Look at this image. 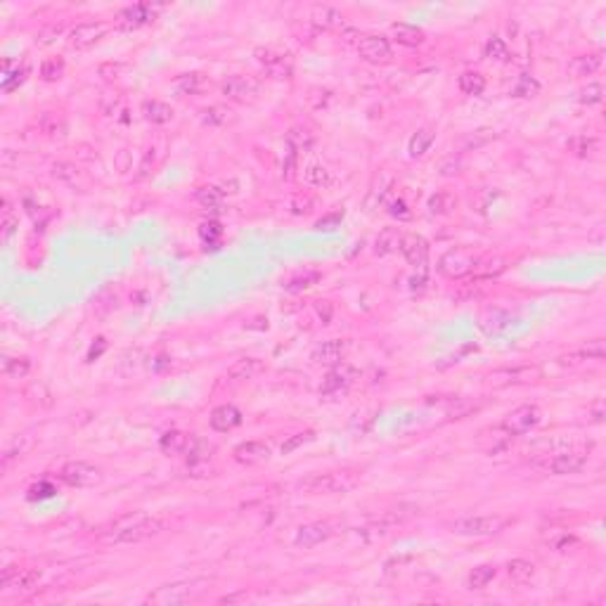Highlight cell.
Here are the masks:
<instances>
[{
	"label": "cell",
	"instance_id": "6da1fadb",
	"mask_svg": "<svg viewBox=\"0 0 606 606\" xmlns=\"http://www.w3.org/2000/svg\"><path fill=\"white\" fill-rule=\"evenodd\" d=\"M166 531V521L159 517H152L147 512H136L121 517L105 531V540L114 544H136Z\"/></svg>",
	"mask_w": 606,
	"mask_h": 606
},
{
	"label": "cell",
	"instance_id": "7a4b0ae2",
	"mask_svg": "<svg viewBox=\"0 0 606 606\" xmlns=\"http://www.w3.org/2000/svg\"><path fill=\"white\" fill-rule=\"evenodd\" d=\"M211 580L209 578H192V580H180V583H171V585H161L159 590L152 592L150 597L145 599L147 604L154 606H178V604H187L194 602L197 597H201L206 592Z\"/></svg>",
	"mask_w": 606,
	"mask_h": 606
},
{
	"label": "cell",
	"instance_id": "3957f363",
	"mask_svg": "<svg viewBox=\"0 0 606 606\" xmlns=\"http://www.w3.org/2000/svg\"><path fill=\"white\" fill-rule=\"evenodd\" d=\"M358 483H360V471L339 469V471H327V474L310 476V479L298 483V488L308 495H336V493L353 491Z\"/></svg>",
	"mask_w": 606,
	"mask_h": 606
},
{
	"label": "cell",
	"instance_id": "277c9868",
	"mask_svg": "<svg viewBox=\"0 0 606 606\" xmlns=\"http://www.w3.org/2000/svg\"><path fill=\"white\" fill-rule=\"evenodd\" d=\"M510 524V519L498 517V514H469V517H460L450 524V531L457 535H498L500 531H505V526Z\"/></svg>",
	"mask_w": 606,
	"mask_h": 606
},
{
	"label": "cell",
	"instance_id": "5b68a950",
	"mask_svg": "<svg viewBox=\"0 0 606 606\" xmlns=\"http://www.w3.org/2000/svg\"><path fill=\"white\" fill-rule=\"evenodd\" d=\"M254 57H256V62L261 64V69L270 78L287 81V78L294 76V59L289 52H282L273 45H266V48H256Z\"/></svg>",
	"mask_w": 606,
	"mask_h": 606
},
{
	"label": "cell",
	"instance_id": "8992f818",
	"mask_svg": "<svg viewBox=\"0 0 606 606\" xmlns=\"http://www.w3.org/2000/svg\"><path fill=\"white\" fill-rule=\"evenodd\" d=\"M479 261H481V256H476L474 251H469V249H450L448 254L440 259L438 270L450 280H464V277H471V273L476 270Z\"/></svg>",
	"mask_w": 606,
	"mask_h": 606
},
{
	"label": "cell",
	"instance_id": "52a82bcc",
	"mask_svg": "<svg viewBox=\"0 0 606 606\" xmlns=\"http://www.w3.org/2000/svg\"><path fill=\"white\" fill-rule=\"evenodd\" d=\"M59 479L69 488H93L102 481V469L85 460H73L59 469Z\"/></svg>",
	"mask_w": 606,
	"mask_h": 606
},
{
	"label": "cell",
	"instance_id": "ba28073f",
	"mask_svg": "<svg viewBox=\"0 0 606 606\" xmlns=\"http://www.w3.org/2000/svg\"><path fill=\"white\" fill-rule=\"evenodd\" d=\"M540 419H542V412L538 405H519V407H514L510 414H505L500 426L514 438V436H524L531 428H535L540 424Z\"/></svg>",
	"mask_w": 606,
	"mask_h": 606
},
{
	"label": "cell",
	"instance_id": "9c48e42d",
	"mask_svg": "<svg viewBox=\"0 0 606 606\" xmlns=\"http://www.w3.org/2000/svg\"><path fill=\"white\" fill-rule=\"evenodd\" d=\"M109 24L107 22H83L78 27H73L69 36H66V45L71 50H88L93 48L97 41H102L109 34Z\"/></svg>",
	"mask_w": 606,
	"mask_h": 606
},
{
	"label": "cell",
	"instance_id": "30bf717a",
	"mask_svg": "<svg viewBox=\"0 0 606 606\" xmlns=\"http://www.w3.org/2000/svg\"><path fill=\"white\" fill-rule=\"evenodd\" d=\"M159 10H161V5H152V3L128 5V8H124L116 15V27L124 29V31H136V29L145 27V24L154 22Z\"/></svg>",
	"mask_w": 606,
	"mask_h": 606
},
{
	"label": "cell",
	"instance_id": "8fae6325",
	"mask_svg": "<svg viewBox=\"0 0 606 606\" xmlns=\"http://www.w3.org/2000/svg\"><path fill=\"white\" fill-rule=\"evenodd\" d=\"M259 90H261V83L251 76H244V73H232V76H228L223 81V95L232 102H240V105L254 102Z\"/></svg>",
	"mask_w": 606,
	"mask_h": 606
},
{
	"label": "cell",
	"instance_id": "7c38bea8",
	"mask_svg": "<svg viewBox=\"0 0 606 606\" xmlns=\"http://www.w3.org/2000/svg\"><path fill=\"white\" fill-rule=\"evenodd\" d=\"M358 55L370 64H387L394 57L391 50V41L382 34H370L358 43Z\"/></svg>",
	"mask_w": 606,
	"mask_h": 606
},
{
	"label": "cell",
	"instance_id": "4fadbf2b",
	"mask_svg": "<svg viewBox=\"0 0 606 606\" xmlns=\"http://www.w3.org/2000/svg\"><path fill=\"white\" fill-rule=\"evenodd\" d=\"M585 464H587L585 450H564V452H556L552 460L544 462V469L552 471L556 476H568V474H578Z\"/></svg>",
	"mask_w": 606,
	"mask_h": 606
},
{
	"label": "cell",
	"instance_id": "5bb4252c",
	"mask_svg": "<svg viewBox=\"0 0 606 606\" xmlns=\"http://www.w3.org/2000/svg\"><path fill=\"white\" fill-rule=\"evenodd\" d=\"M332 535H334V528L327 521L305 524L296 531V535H294V544L301 549H313V547H317V544L327 542Z\"/></svg>",
	"mask_w": 606,
	"mask_h": 606
},
{
	"label": "cell",
	"instance_id": "9a60e30c",
	"mask_svg": "<svg viewBox=\"0 0 606 606\" xmlns=\"http://www.w3.org/2000/svg\"><path fill=\"white\" fill-rule=\"evenodd\" d=\"M353 379H356V370H353L351 365H346V363L336 365L334 370H329L327 375H324L322 384H320V394L322 396L344 394V391L353 384Z\"/></svg>",
	"mask_w": 606,
	"mask_h": 606
},
{
	"label": "cell",
	"instance_id": "2e32d148",
	"mask_svg": "<svg viewBox=\"0 0 606 606\" xmlns=\"http://www.w3.org/2000/svg\"><path fill=\"white\" fill-rule=\"evenodd\" d=\"M540 377V370L531 365H519V367H505L491 375L493 387H517V384H528L535 382Z\"/></svg>",
	"mask_w": 606,
	"mask_h": 606
},
{
	"label": "cell",
	"instance_id": "e0dca14e",
	"mask_svg": "<svg viewBox=\"0 0 606 606\" xmlns=\"http://www.w3.org/2000/svg\"><path fill=\"white\" fill-rule=\"evenodd\" d=\"M270 455H273V450L266 440H247V443H240L232 450V457L240 464H244V467H256V464L268 462Z\"/></svg>",
	"mask_w": 606,
	"mask_h": 606
},
{
	"label": "cell",
	"instance_id": "ac0fdd59",
	"mask_svg": "<svg viewBox=\"0 0 606 606\" xmlns=\"http://www.w3.org/2000/svg\"><path fill=\"white\" fill-rule=\"evenodd\" d=\"M401 254L405 256V261L414 268H424L428 261V242L421 235H414V232H407V235L401 237V244H398Z\"/></svg>",
	"mask_w": 606,
	"mask_h": 606
},
{
	"label": "cell",
	"instance_id": "d6986e66",
	"mask_svg": "<svg viewBox=\"0 0 606 606\" xmlns=\"http://www.w3.org/2000/svg\"><path fill=\"white\" fill-rule=\"evenodd\" d=\"M391 187H394V175H391L387 168H382L375 175V180H372V185H370V192H367V197H365V211L375 213L379 206H384Z\"/></svg>",
	"mask_w": 606,
	"mask_h": 606
},
{
	"label": "cell",
	"instance_id": "ffe728a7",
	"mask_svg": "<svg viewBox=\"0 0 606 606\" xmlns=\"http://www.w3.org/2000/svg\"><path fill=\"white\" fill-rule=\"evenodd\" d=\"M512 324H514V315L505 308H486V310H481V315H479L481 332L488 336H498L502 332H507Z\"/></svg>",
	"mask_w": 606,
	"mask_h": 606
},
{
	"label": "cell",
	"instance_id": "44dd1931",
	"mask_svg": "<svg viewBox=\"0 0 606 606\" xmlns=\"http://www.w3.org/2000/svg\"><path fill=\"white\" fill-rule=\"evenodd\" d=\"M240 424H242V410L230 405V403L228 405H218L209 417V426L220 433H228Z\"/></svg>",
	"mask_w": 606,
	"mask_h": 606
},
{
	"label": "cell",
	"instance_id": "7402d4cb",
	"mask_svg": "<svg viewBox=\"0 0 606 606\" xmlns=\"http://www.w3.org/2000/svg\"><path fill=\"white\" fill-rule=\"evenodd\" d=\"M348 351V341L346 339H329L322 341L320 346L313 351V363L317 365H336L341 363Z\"/></svg>",
	"mask_w": 606,
	"mask_h": 606
},
{
	"label": "cell",
	"instance_id": "603a6c76",
	"mask_svg": "<svg viewBox=\"0 0 606 606\" xmlns=\"http://www.w3.org/2000/svg\"><path fill=\"white\" fill-rule=\"evenodd\" d=\"M171 88L175 90V95H178V97L199 95V93H204V90L209 88V78H206L204 73H199V71L180 73V76L171 83Z\"/></svg>",
	"mask_w": 606,
	"mask_h": 606
},
{
	"label": "cell",
	"instance_id": "cb8c5ba5",
	"mask_svg": "<svg viewBox=\"0 0 606 606\" xmlns=\"http://www.w3.org/2000/svg\"><path fill=\"white\" fill-rule=\"evenodd\" d=\"M604 64V55L602 52H587V55H578V57L571 59V64H568V73H571L573 78H583V76H592V73H597L599 69H602Z\"/></svg>",
	"mask_w": 606,
	"mask_h": 606
},
{
	"label": "cell",
	"instance_id": "d4e9b609",
	"mask_svg": "<svg viewBox=\"0 0 606 606\" xmlns=\"http://www.w3.org/2000/svg\"><path fill=\"white\" fill-rule=\"evenodd\" d=\"M266 372V363L261 358H242L228 370V377L232 382H249Z\"/></svg>",
	"mask_w": 606,
	"mask_h": 606
},
{
	"label": "cell",
	"instance_id": "484cf974",
	"mask_svg": "<svg viewBox=\"0 0 606 606\" xmlns=\"http://www.w3.org/2000/svg\"><path fill=\"white\" fill-rule=\"evenodd\" d=\"M310 22L320 31H334V29H339L344 24V15L336 8H329V5H317L310 12Z\"/></svg>",
	"mask_w": 606,
	"mask_h": 606
},
{
	"label": "cell",
	"instance_id": "4316f807",
	"mask_svg": "<svg viewBox=\"0 0 606 606\" xmlns=\"http://www.w3.org/2000/svg\"><path fill=\"white\" fill-rule=\"evenodd\" d=\"M189 443H192L189 433L178 431V428H171V431L164 433L161 440H159V448H161V452H166V455H185Z\"/></svg>",
	"mask_w": 606,
	"mask_h": 606
},
{
	"label": "cell",
	"instance_id": "83f0119b",
	"mask_svg": "<svg viewBox=\"0 0 606 606\" xmlns=\"http://www.w3.org/2000/svg\"><path fill=\"white\" fill-rule=\"evenodd\" d=\"M391 36L405 48H417L426 41V34L421 31L419 27H414V24H405V22L394 24V27H391Z\"/></svg>",
	"mask_w": 606,
	"mask_h": 606
},
{
	"label": "cell",
	"instance_id": "f1b7e54d",
	"mask_svg": "<svg viewBox=\"0 0 606 606\" xmlns=\"http://www.w3.org/2000/svg\"><path fill=\"white\" fill-rule=\"evenodd\" d=\"M426 209L431 216H450V213L457 209V197L452 192H448V189H440V192L428 197Z\"/></svg>",
	"mask_w": 606,
	"mask_h": 606
},
{
	"label": "cell",
	"instance_id": "f546056e",
	"mask_svg": "<svg viewBox=\"0 0 606 606\" xmlns=\"http://www.w3.org/2000/svg\"><path fill=\"white\" fill-rule=\"evenodd\" d=\"M143 116L150 124L154 126H164L173 119V109H171L166 102L161 100H145L143 102Z\"/></svg>",
	"mask_w": 606,
	"mask_h": 606
},
{
	"label": "cell",
	"instance_id": "4dcf8cb0",
	"mask_svg": "<svg viewBox=\"0 0 606 606\" xmlns=\"http://www.w3.org/2000/svg\"><path fill=\"white\" fill-rule=\"evenodd\" d=\"M505 268H507V261L500 259V256H495V259H481L476 270L471 273V280H474V282H486V280H493L505 273Z\"/></svg>",
	"mask_w": 606,
	"mask_h": 606
},
{
	"label": "cell",
	"instance_id": "1f68e13d",
	"mask_svg": "<svg viewBox=\"0 0 606 606\" xmlns=\"http://www.w3.org/2000/svg\"><path fill=\"white\" fill-rule=\"evenodd\" d=\"M41 131L48 138L59 140L66 136V119L62 112H45L41 116Z\"/></svg>",
	"mask_w": 606,
	"mask_h": 606
},
{
	"label": "cell",
	"instance_id": "d6a6232c",
	"mask_svg": "<svg viewBox=\"0 0 606 606\" xmlns=\"http://www.w3.org/2000/svg\"><path fill=\"white\" fill-rule=\"evenodd\" d=\"M510 440H512V436L500 424L493 426V428H486V431H481V436H479V443L488 452H498L502 448H507V443H510Z\"/></svg>",
	"mask_w": 606,
	"mask_h": 606
},
{
	"label": "cell",
	"instance_id": "836d02e7",
	"mask_svg": "<svg viewBox=\"0 0 606 606\" xmlns=\"http://www.w3.org/2000/svg\"><path fill=\"white\" fill-rule=\"evenodd\" d=\"M0 370H3V375L8 379H24L31 372V360L20 356H3Z\"/></svg>",
	"mask_w": 606,
	"mask_h": 606
},
{
	"label": "cell",
	"instance_id": "e575fe53",
	"mask_svg": "<svg viewBox=\"0 0 606 606\" xmlns=\"http://www.w3.org/2000/svg\"><path fill=\"white\" fill-rule=\"evenodd\" d=\"M303 180L308 182L310 187H329L334 182V175L329 168H324L322 164H310V166L303 168Z\"/></svg>",
	"mask_w": 606,
	"mask_h": 606
},
{
	"label": "cell",
	"instance_id": "d590c367",
	"mask_svg": "<svg viewBox=\"0 0 606 606\" xmlns=\"http://www.w3.org/2000/svg\"><path fill=\"white\" fill-rule=\"evenodd\" d=\"M287 209H289V213H294V216H310V213L317 209V199L308 192L291 194L289 201H287Z\"/></svg>",
	"mask_w": 606,
	"mask_h": 606
},
{
	"label": "cell",
	"instance_id": "8d00e7d4",
	"mask_svg": "<svg viewBox=\"0 0 606 606\" xmlns=\"http://www.w3.org/2000/svg\"><path fill=\"white\" fill-rule=\"evenodd\" d=\"M201 121H204V126H225V124H232L235 121V114H232V109H228L225 105H213V107H206L204 112H201Z\"/></svg>",
	"mask_w": 606,
	"mask_h": 606
},
{
	"label": "cell",
	"instance_id": "74e56055",
	"mask_svg": "<svg viewBox=\"0 0 606 606\" xmlns=\"http://www.w3.org/2000/svg\"><path fill=\"white\" fill-rule=\"evenodd\" d=\"M38 580H41L38 568H22V571L15 575V580L10 583V587H15V592H20V595H27V592L38 587Z\"/></svg>",
	"mask_w": 606,
	"mask_h": 606
},
{
	"label": "cell",
	"instance_id": "f35d334b",
	"mask_svg": "<svg viewBox=\"0 0 606 606\" xmlns=\"http://www.w3.org/2000/svg\"><path fill=\"white\" fill-rule=\"evenodd\" d=\"M507 575H510L514 583H528L535 575V564L528 559H512L510 564H507Z\"/></svg>",
	"mask_w": 606,
	"mask_h": 606
},
{
	"label": "cell",
	"instance_id": "ab89813d",
	"mask_svg": "<svg viewBox=\"0 0 606 606\" xmlns=\"http://www.w3.org/2000/svg\"><path fill=\"white\" fill-rule=\"evenodd\" d=\"M194 199H197V204L204 206V209L218 211L220 206H223V189H218V187H213V185L199 187L197 192H194Z\"/></svg>",
	"mask_w": 606,
	"mask_h": 606
},
{
	"label": "cell",
	"instance_id": "60d3db41",
	"mask_svg": "<svg viewBox=\"0 0 606 606\" xmlns=\"http://www.w3.org/2000/svg\"><path fill=\"white\" fill-rule=\"evenodd\" d=\"M457 83H460L462 93H464V95H471V97L481 95L483 90H486V76H483V73H479V71H464Z\"/></svg>",
	"mask_w": 606,
	"mask_h": 606
},
{
	"label": "cell",
	"instance_id": "b9f144b4",
	"mask_svg": "<svg viewBox=\"0 0 606 606\" xmlns=\"http://www.w3.org/2000/svg\"><path fill=\"white\" fill-rule=\"evenodd\" d=\"M433 138H436V133L431 131V128H421V131H417L412 136V140H410V157H424L428 152V147L433 145Z\"/></svg>",
	"mask_w": 606,
	"mask_h": 606
},
{
	"label": "cell",
	"instance_id": "7bdbcfd3",
	"mask_svg": "<svg viewBox=\"0 0 606 606\" xmlns=\"http://www.w3.org/2000/svg\"><path fill=\"white\" fill-rule=\"evenodd\" d=\"M495 575H498V568H495L493 564H481L469 573L467 583H469L471 590H483V587H488V583H491Z\"/></svg>",
	"mask_w": 606,
	"mask_h": 606
},
{
	"label": "cell",
	"instance_id": "ee69618b",
	"mask_svg": "<svg viewBox=\"0 0 606 606\" xmlns=\"http://www.w3.org/2000/svg\"><path fill=\"white\" fill-rule=\"evenodd\" d=\"M568 147H571L573 154L587 159V157H595L599 152V140L592 136H575L571 143H568Z\"/></svg>",
	"mask_w": 606,
	"mask_h": 606
},
{
	"label": "cell",
	"instance_id": "f6af8a7d",
	"mask_svg": "<svg viewBox=\"0 0 606 606\" xmlns=\"http://www.w3.org/2000/svg\"><path fill=\"white\" fill-rule=\"evenodd\" d=\"M313 133L305 131V128H291L289 136H287V143H289L291 152L294 154H298V152H305L310 145H313Z\"/></svg>",
	"mask_w": 606,
	"mask_h": 606
},
{
	"label": "cell",
	"instance_id": "bcb514c9",
	"mask_svg": "<svg viewBox=\"0 0 606 606\" xmlns=\"http://www.w3.org/2000/svg\"><path fill=\"white\" fill-rule=\"evenodd\" d=\"M52 178L66 182V185H78L81 182V171H78L73 164H66V161H57L52 166Z\"/></svg>",
	"mask_w": 606,
	"mask_h": 606
},
{
	"label": "cell",
	"instance_id": "7dc6e473",
	"mask_svg": "<svg viewBox=\"0 0 606 606\" xmlns=\"http://www.w3.org/2000/svg\"><path fill=\"white\" fill-rule=\"evenodd\" d=\"M64 59L62 57H50V59H45V62L41 64V78L43 81H48V83H55V81H59V78L64 76Z\"/></svg>",
	"mask_w": 606,
	"mask_h": 606
},
{
	"label": "cell",
	"instance_id": "c3c4849f",
	"mask_svg": "<svg viewBox=\"0 0 606 606\" xmlns=\"http://www.w3.org/2000/svg\"><path fill=\"white\" fill-rule=\"evenodd\" d=\"M320 277H322V275L315 273V270L298 273V275H294V277L287 280L284 289H287V291H303V289H308V287H313Z\"/></svg>",
	"mask_w": 606,
	"mask_h": 606
},
{
	"label": "cell",
	"instance_id": "681fc988",
	"mask_svg": "<svg viewBox=\"0 0 606 606\" xmlns=\"http://www.w3.org/2000/svg\"><path fill=\"white\" fill-rule=\"evenodd\" d=\"M483 55H486L488 59H495V62H505L507 57H510V50H507V43L500 38V36H493V38L486 41V45H483Z\"/></svg>",
	"mask_w": 606,
	"mask_h": 606
},
{
	"label": "cell",
	"instance_id": "f907efd6",
	"mask_svg": "<svg viewBox=\"0 0 606 606\" xmlns=\"http://www.w3.org/2000/svg\"><path fill=\"white\" fill-rule=\"evenodd\" d=\"M401 232H398L396 228H387L382 232V235H379V240H377V254L379 256H387V254H391V251H394L398 244H401Z\"/></svg>",
	"mask_w": 606,
	"mask_h": 606
},
{
	"label": "cell",
	"instance_id": "816d5d0a",
	"mask_svg": "<svg viewBox=\"0 0 606 606\" xmlns=\"http://www.w3.org/2000/svg\"><path fill=\"white\" fill-rule=\"evenodd\" d=\"M538 93H540V83H538L533 76H528V73L519 76L517 85L512 88V95H514V97H535Z\"/></svg>",
	"mask_w": 606,
	"mask_h": 606
},
{
	"label": "cell",
	"instance_id": "f5cc1de1",
	"mask_svg": "<svg viewBox=\"0 0 606 606\" xmlns=\"http://www.w3.org/2000/svg\"><path fill=\"white\" fill-rule=\"evenodd\" d=\"M491 140H495V131H491V128H481V131H474L471 136L464 138L462 143V150L464 152H471V150H479V147L488 145Z\"/></svg>",
	"mask_w": 606,
	"mask_h": 606
},
{
	"label": "cell",
	"instance_id": "db71d44e",
	"mask_svg": "<svg viewBox=\"0 0 606 606\" xmlns=\"http://www.w3.org/2000/svg\"><path fill=\"white\" fill-rule=\"evenodd\" d=\"M602 97H604V88H602V83H587L583 90H580V95H578V100H580V105H599V102H602Z\"/></svg>",
	"mask_w": 606,
	"mask_h": 606
},
{
	"label": "cell",
	"instance_id": "11a10c76",
	"mask_svg": "<svg viewBox=\"0 0 606 606\" xmlns=\"http://www.w3.org/2000/svg\"><path fill=\"white\" fill-rule=\"evenodd\" d=\"M552 547L556 549V552L566 554V552H573V549H578V547H580V540H578L575 535H571V533H561V535H556L554 540H552Z\"/></svg>",
	"mask_w": 606,
	"mask_h": 606
},
{
	"label": "cell",
	"instance_id": "9f6ffc18",
	"mask_svg": "<svg viewBox=\"0 0 606 606\" xmlns=\"http://www.w3.org/2000/svg\"><path fill=\"white\" fill-rule=\"evenodd\" d=\"M580 351L585 353V358L587 360H604V356H606V346H604V339H592V341H587V344L580 348Z\"/></svg>",
	"mask_w": 606,
	"mask_h": 606
},
{
	"label": "cell",
	"instance_id": "6f0895ef",
	"mask_svg": "<svg viewBox=\"0 0 606 606\" xmlns=\"http://www.w3.org/2000/svg\"><path fill=\"white\" fill-rule=\"evenodd\" d=\"M315 433L313 431H303V433H296V436H291L289 440H284L282 443V455H289V452H294L298 448V445L308 443V440H313Z\"/></svg>",
	"mask_w": 606,
	"mask_h": 606
},
{
	"label": "cell",
	"instance_id": "680465c9",
	"mask_svg": "<svg viewBox=\"0 0 606 606\" xmlns=\"http://www.w3.org/2000/svg\"><path fill=\"white\" fill-rule=\"evenodd\" d=\"M199 235H201V240L211 244V242H216L220 235H223V228H220V225L216 223V220H209V223H201Z\"/></svg>",
	"mask_w": 606,
	"mask_h": 606
},
{
	"label": "cell",
	"instance_id": "91938a15",
	"mask_svg": "<svg viewBox=\"0 0 606 606\" xmlns=\"http://www.w3.org/2000/svg\"><path fill=\"white\" fill-rule=\"evenodd\" d=\"M460 166H462V159H460V154H450L448 159H443V161H440V166H438V173L440 175H452V173H460Z\"/></svg>",
	"mask_w": 606,
	"mask_h": 606
},
{
	"label": "cell",
	"instance_id": "94428289",
	"mask_svg": "<svg viewBox=\"0 0 606 606\" xmlns=\"http://www.w3.org/2000/svg\"><path fill=\"white\" fill-rule=\"evenodd\" d=\"M59 34H62V24H50V27H45V29H43V31L38 34L36 43H38V45H50V43L57 38Z\"/></svg>",
	"mask_w": 606,
	"mask_h": 606
},
{
	"label": "cell",
	"instance_id": "6125c7cd",
	"mask_svg": "<svg viewBox=\"0 0 606 606\" xmlns=\"http://www.w3.org/2000/svg\"><path fill=\"white\" fill-rule=\"evenodd\" d=\"M341 218H344V211L336 209V211L327 213V216H322L320 220H317L315 228H317V230H332L334 225H339V223H341Z\"/></svg>",
	"mask_w": 606,
	"mask_h": 606
},
{
	"label": "cell",
	"instance_id": "be15d7a7",
	"mask_svg": "<svg viewBox=\"0 0 606 606\" xmlns=\"http://www.w3.org/2000/svg\"><path fill=\"white\" fill-rule=\"evenodd\" d=\"M5 76H15V78H5V81H3V88L8 90V93H12L17 85L24 83V78H27V69L22 66V69H17L15 73H5Z\"/></svg>",
	"mask_w": 606,
	"mask_h": 606
},
{
	"label": "cell",
	"instance_id": "e7e4bbea",
	"mask_svg": "<svg viewBox=\"0 0 606 606\" xmlns=\"http://www.w3.org/2000/svg\"><path fill=\"white\" fill-rule=\"evenodd\" d=\"M57 491H55V488L50 486V483H38V486H34L31 491H29V498L31 500H36V498H50V495H55Z\"/></svg>",
	"mask_w": 606,
	"mask_h": 606
},
{
	"label": "cell",
	"instance_id": "03108f58",
	"mask_svg": "<svg viewBox=\"0 0 606 606\" xmlns=\"http://www.w3.org/2000/svg\"><path fill=\"white\" fill-rule=\"evenodd\" d=\"M105 351H107V341L100 336V339H95V344L90 346V351H88V363H95V360L100 358Z\"/></svg>",
	"mask_w": 606,
	"mask_h": 606
},
{
	"label": "cell",
	"instance_id": "003e7915",
	"mask_svg": "<svg viewBox=\"0 0 606 606\" xmlns=\"http://www.w3.org/2000/svg\"><path fill=\"white\" fill-rule=\"evenodd\" d=\"M391 216H396V218H401V220H407L410 218V211H407V204L403 199H396L394 204H391Z\"/></svg>",
	"mask_w": 606,
	"mask_h": 606
}]
</instances>
